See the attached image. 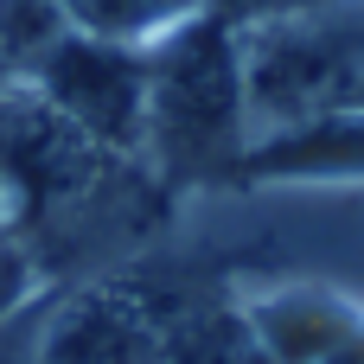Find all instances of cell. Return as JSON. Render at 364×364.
Wrapping results in <instances>:
<instances>
[{
  "instance_id": "5",
  "label": "cell",
  "mask_w": 364,
  "mask_h": 364,
  "mask_svg": "<svg viewBox=\"0 0 364 364\" xmlns=\"http://www.w3.org/2000/svg\"><path fill=\"white\" fill-rule=\"evenodd\" d=\"M294 6H307V0H211V13H224L230 26H256V19H275Z\"/></svg>"
},
{
  "instance_id": "7",
  "label": "cell",
  "mask_w": 364,
  "mask_h": 364,
  "mask_svg": "<svg viewBox=\"0 0 364 364\" xmlns=\"http://www.w3.org/2000/svg\"><path fill=\"white\" fill-rule=\"evenodd\" d=\"M358 109H364V102H358Z\"/></svg>"
},
{
  "instance_id": "3",
  "label": "cell",
  "mask_w": 364,
  "mask_h": 364,
  "mask_svg": "<svg viewBox=\"0 0 364 364\" xmlns=\"http://www.w3.org/2000/svg\"><path fill=\"white\" fill-rule=\"evenodd\" d=\"M250 179H352L364 173V109H326L288 128H269V141H256L243 154Z\"/></svg>"
},
{
  "instance_id": "2",
  "label": "cell",
  "mask_w": 364,
  "mask_h": 364,
  "mask_svg": "<svg viewBox=\"0 0 364 364\" xmlns=\"http://www.w3.org/2000/svg\"><path fill=\"white\" fill-rule=\"evenodd\" d=\"M19 83L38 90L70 128L102 141L109 154L141 160V141H147V51L102 45V38L64 26L32 51Z\"/></svg>"
},
{
  "instance_id": "6",
  "label": "cell",
  "mask_w": 364,
  "mask_h": 364,
  "mask_svg": "<svg viewBox=\"0 0 364 364\" xmlns=\"http://www.w3.org/2000/svg\"><path fill=\"white\" fill-rule=\"evenodd\" d=\"M320 364H364V346H339V352H326Z\"/></svg>"
},
{
  "instance_id": "4",
  "label": "cell",
  "mask_w": 364,
  "mask_h": 364,
  "mask_svg": "<svg viewBox=\"0 0 364 364\" xmlns=\"http://www.w3.org/2000/svg\"><path fill=\"white\" fill-rule=\"evenodd\" d=\"M51 13L70 32H90L102 45H128V51H154L173 32H186L192 19L211 13V0H51Z\"/></svg>"
},
{
  "instance_id": "1",
  "label": "cell",
  "mask_w": 364,
  "mask_h": 364,
  "mask_svg": "<svg viewBox=\"0 0 364 364\" xmlns=\"http://www.w3.org/2000/svg\"><path fill=\"white\" fill-rule=\"evenodd\" d=\"M160 186H192L243 173L250 154V90H243V32L224 13L192 19L147 51V141Z\"/></svg>"
}]
</instances>
